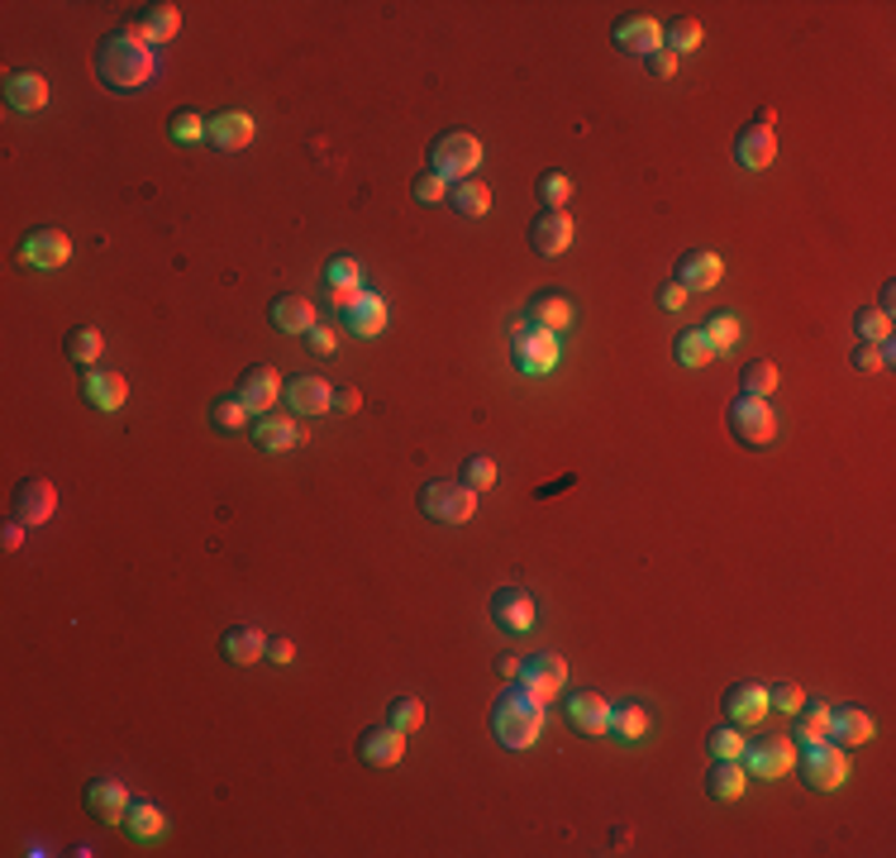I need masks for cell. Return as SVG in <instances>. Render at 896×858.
<instances>
[{
	"mask_svg": "<svg viewBox=\"0 0 896 858\" xmlns=\"http://www.w3.org/2000/svg\"><path fill=\"white\" fill-rule=\"evenodd\" d=\"M153 72H157V58L134 29H115V34L95 43V76L110 91H143L153 82Z\"/></svg>",
	"mask_w": 896,
	"mask_h": 858,
	"instance_id": "cell-1",
	"label": "cell"
},
{
	"mask_svg": "<svg viewBox=\"0 0 896 858\" xmlns=\"http://www.w3.org/2000/svg\"><path fill=\"white\" fill-rule=\"evenodd\" d=\"M491 735L501 739V749H516V754L530 749V744L543 735V702L525 687L501 692L491 706Z\"/></svg>",
	"mask_w": 896,
	"mask_h": 858,
	"instance_id": "cell-2",
	"label": "cell"
},
{
	"mask_svg": "<svg viewBox=\"0 0 896 858\" xmlns=\"http://www.w3.org/2000/svg\"><path fill=\"white\" fill-rule=\"evenodd\" d=\"M796 773L811 791H839L849 783V758L835 739H821V744H802L796 749Z\"/></svg>",
	"mask_w": 896,
	"mask_h": 858,
	"instance_id": "cell-3",
	"label": "cell"
},
{
	"mask_svg": "<svg viewBox=\"0 0 896 858\" xmlns=\"http://www.w3.org/2000/svg\"><path fill=\"white\" fill-rule=\"evenodd\" d=\"M477 163H482V143L462 130H448L429 143V172H439L444 182H468Z\"/></svg>",
	"mask_w": 896,
	"mask_h": 858,
	"instance_id": "cell-4",
	"label": "cell"
},
{
	"mask_svg": "<svg viewBox=\"0 0 896 858\" xmlns=\"http://www.w3.org/2000/svg\"><path fill=\"white\" fill-rule=\"evenodd\" d=\"M420 511L435 524H468L477 515V491L462 482H448V477H435L420 491Z\"/></svg>",
	"mask_w": 896,
	"mask_h": 858,
	"instance_id": "cell-5",
	"label": "cell"
},
{
	"mask_svg": "<svg viewBox=\"0 0 896 858\" xmlns=\"http://www.w3.org/2000/svg\"><path fill=\"white\" fill-rule=\"evenodd\" d=\"M725 425L744 449H763V443L777 439V416H773V406H767V396H740V401L730 406Z\"/></svg>",
	"mask_w": 896,
	"mask_h": 858,
	"instance_id": "cell-6",
	"label": "cell"
},
{
	"mask_svg": "<svg viewBox=\"0 0 896 858\" xmlns=\"http://www.w3.org/2000/svg\"><path fill=\"white\" fill-rule=\"evenodd\" d=\"M773 110H758L754 120L744 124L740 134H734V163L740 167H749V172H763V167H773V157H777V134H773Z\"/></svg>",
	"mask_w": 896,
	"mask_h": 858,
	"instance_id": "cell-7",
	"label": "cell"
},
{
	"mask_svg": "<svg viewBox=\"0 0 896 858\" xmlns=\"http://www.w3.org/2000/svg\"><path fill=\"white\" fill-rule=\"evenodd\" d=\"M14 258H20L24 267H39V273H53V267H62V263L72 258V234L68 229H53V225L29 229L20 238V248H14Z\"/></svg>",
	"mask_w": 896,
	"mask_h": 858,
	"instance_id": "cell-8",
	"label": "cell"
},
{
	"mask_svg": "<svg viewBox=\"0 0 896 858\" xmlns=\"http://www.w3.org/2000/svg\"><path fill=\"white\" fill-rule=\"evenodd\" d=\"M58 511V487L48 482V477H24L20 487H14L10 497V520H20L24 530H34V524H48Z\"/></svg>",
	"mask_w": 896,
	"mask_h": 858,
	"instance_id": "cell-9",
	"label": "cell"
},
{
	"mask_svg": "<svg viewBox=\"0 0 896 858\" xmlns=\"http://www.w3.org/2000/svg\"><path fill=\"white\" fill-rule=\"evenodd\" d=\"M516 368L525 377H549L558 368V339L539 325H516Z\"/></svg>",
	"mask_w": 896,
	"mask_h": 858,
	"instance_id": "cell-10",
	"label": "cell"
},
{
	"mask_svg": "<svg viewBox=\"0 0 896 858\" xmlns=\"http://www.w3.org/2000/svg\"><path fill=\"white\" fill-rule=\"evenodd\" d=\"M516 682H520V687L530 692V696H539L543 706H549V702H558V696H563V682H568V663L558 658V654H530V658L520 663Z\"/></svg>",
	"mask_w": 896,
	"mask_h": 858,
	"instance_id": "cell-11",
	"label": "cell"
},
{
	"mask_svg": "<svg viewBox=\"0 0 896 858\" xmlns=\"http://www.w3.org/2000/svg\"><path fill=\"white\" fill-rule=\"evenodd\" d=\"M744 763H749L744 773L767 777V783H773V777H787L796 768V744L787 735H763L754 744H744Z\"/></svg>",
	"mask_w": 896,
	"mask_h": 858,
	"instance_id": "cell-12",
	"label": "cell"
},
{
	"mask_svg": "<svg viewBox=\"0 0 896 858\" xmlns=\"http://www.w3.org/2000/svg\"><path fill=\"white\" fill-rule=\"evenodd\" d=\"M534 596L525 586H496L491 592V620L501 625L506 634H530L534 630Z\"/></svg>",
	"mask_w": 896,
	"mask_h": 858,
	"instance_id": "cell-13",
	"label": "cell"
},
{
	"mask_svg": "<svg viewBox=\"0 0 896 858\" xmlns=\"http://www.w3.org/2000/svg\"><path fill=\"white\" fill-rule=\"evenodd\" d=\"M82 801H86V816L105 820V825H124V816H130V806H134L124 783H115V777H91Z\"/></svg>",
	"mask_w": 896,
	"mask_h": 858,
	"instance_id": "cell-14",
	"label": "cell"
},
{
	"mask_svg": "<svg viewBox=\"0 0 896 858\" xmlns=\"http://www.w3.org/2000/svg\"><path fill=\"white\" fill-rule=\"evenodd\" d=\"M563 715H568V725L578 729V735H611V702H605L601 692H578V696H568L563 702Z\"/></svg>",
	"mask_w": 896,
	"mask_h": 858,
	"instance_id": "cell-15",
	"label": "cell"
},
{
	"mask_svg": "<svg viewBox=\"0 0 896 858\" xmlns=\"http://www.w3.org/2000/svg\"><path fill=\"white\" fill-rule=\"evenodd\" d=\"M611 39H615L620 53L649 58V53H659V48H663V24L649 20V14H625V20H615Z\"/></svg>",
	"mask_w": 896,
	"mask_h": 858,
	"instance_id": "cell-16",
	"label": "cell"
},
{
	"mask_svg": "<svg viewBox=\"0 0 896 858\" xmlns=\"http://www.w3.org/2000/svg\"><path fill=\"white\" fill-rule=\"evenodd\" d=\"M401 754H406V735L396 725H373L358 735V758L367 768H396Z\"/></svg>",
	"mask_w": 896,
	"mask_h": 858,
	"instance_id": "cell-17",
	"label": "cell"
},
{
	"mask_svg": "<svg viewBox=\"0 0 896 858\" xmlns=\"http://www.w3.org/2000/svg\"><path fill=\"white\" fill-rule=\"evenodd\" d=\"M720 277H725V263H720L711 248H686L678 258V267H672V282L686 286V292H711Z\"/></svg>",
	"mask_w": 896,
	"mask_h": 858,
	"instance_id": "cell-18",
	"label": "cell"
},
{
	"mask_svg": "<svg viewBox=\"0 0 896 858\" xmlns=\"http://www.w3.org/2000/svg\"><path fill=\"white\" fill-rule=\"evenodd\" d=\"M234 396L248 406V416H253V410L263 416V410L282 396V377H277V368H272V362H253V368H244V377H238Z\"/></svg>",
	"mask_w": 896,
	"mask_h": 858,
	"instance_id": "cell-19",
	"label": "cell"
},
{
	"mask_svg": "<svg viewBox=\"0 0 896 858\" xmlns=\"http://www.w3.org/2000/svg\"><path fill=\"white\" fill-rule=\"evenodd\" d=\"M282 396H286V406H292V416H325L334 387L325 377H315V372H301V377L286 381Z\"/></svg>",
	"mask_w": 896,
	"mask_h": 858,
	"instance_id": "cell-20",
	"label": "cell"
},
{
	"mask_svg": "<svg viewBox=\"0 0 896 858\" xmlns=\"http://www.w3.org/2000/svg\"><path fill=\"white\" fill-rule=\"evenodd\" d=\"M530 244L543 258H563L572 248V215L568 211H543L534 225H530Z\"/></svg>",
	"mask_w": 896,
	"mask_h": 858,
	"instance_id": "cell-21",
	"label": "cell"
},
{
	"mask_svg": "<svg viewBox=\"0 0 896 858\" xmlns=\"http://www.w3.org/2000/svg\"><path fill=\"white\" fill-rule=\"evenodd\" d=\"M82 396H86V406L91 410H120L124 401H130V381H124L120 372H110V368H91L86 377H82Z\"/></svg>",
	"mask_w": 896,
	"mask_h": 858,
	"instance_id": "cell-22",
	"label": "cell"
},
{
	"mask_svg": "<svg viewBox=\"0 0 896 858\" xmlns=\"http://www.w3.org/2000/svg\"><path fill=\"white\" fill-rule=\"evenodd\" d=\"M253 134H258V124H253L244 110H224V115H215V120H205V139L215 143V149H224V153H238V149H248L253 143Z\"/></svg>",
	"mask_w": 896,
	"mask_h": 858,
	"instance_id": "cell-23",
	"label": "cell"
},
{
	"mask_svg": "<svg viewBox=\"0 0 896 858\" xmlns=\"http://www.w3.org/2000/svg\"><path fill=\"white\" fill-rule=\"evenodd\" d=\"M873 735H877V721L863 706H829V739H835L839 749L868 744Z\"/></svg>",
	"mask_w": 896,
	"mask_h": 858,
	"instance_id": "cell-24",
	"label": "cell"
},
{
	"mask_svg": "<svg viewBox=\"0 0 896 858\" xmlns=\"http://www.w3.org/2000/svg\"><path fill=\"white\" fill-rule=\"evenodd\" d=\"M267 315H272V325H277L282 334H310V329L319 325V320H315V300L301 296V292H282V296L267 306Z\"/></svg>",
	"mask_w": 896,
	"mask_h": 858,
	"instance_id": "cell-25",
	"label": "cell"
},
{
	"mask_svg": "<svg viewBox=\"0 0 896 858\" xmlns=\"http://www.w3.org/2000/svg\"><path fill=\"white\" fill-rule=\"evenodd\" d=\"M767 711H773L767 706V687H758V682H734V687L725 692L730 725H758Z\"/></svg>",
	"mask_w": 896,
	"mask_h": 858,
	"instance_id": "cell-26",
	"label": "cell"
},
{
	"mask_svg": "<svg viewBox=\"0 0 896 858\" xmlns=\"http://www.w3.org/2000/svg\"><path fill=\"white\" fill-rule=\"evenodd\" d=\"M525 315H530V325L558 334V329H568V325H572L578 306H572V300H568L563 292H534V296H530V306H525Z\"/></svg>",
	"mask_w": 896,
	"mask_h": 858,
	"instance_id": "cell-27",
	"label": "cell"
},
{
	"mask_svg": "<svg viewBox=\"0 0 896 858\" xmlns=\"http://www.w3.org/2000/svg\"><path fill=\"white\" fill-rule=\"evenodd\" d=\"M310 429H301L296 420L286 416H263L258 425H253V443H258L263 453H282V449H296V443H306Z\"/></svg>",
	"mask_w": 896,
	"mask_h": 858,
	"instance_id": "cell-28",
	"label": "cell"
},
{
	"mask_svg": "<svg viewBox=\"0 0 896 858\" xmlns=\"http://www.w3.org/2000/svg\"><path fill=\"white\" fill-rule=\"evenodd\" d=\"M177 29H182V10L167 6V0L163 6H143L134 20V34L143 43H167V39H177Z\"/></svg>",
	"mask_w": 896,
	"mask_h": 858,
	"instance_id": "cell-29",
	"label": "cell"
},
{
	"mask_svg": "<svg viewBox=\"0 0 896 858\" xmlns=\"http://www.w3.org/2000/svg\"><path fill=\"white\" fill-rule=\"evenodd\" d=\"M344 325H348V334H354V339H377V334L387 329V300L363 292L354 306L344 310Z\"/></svg>",
	"mask_w": 896,
	"mask_h": 858,
	"instance_id": "cell-30",
	"label": "cell"
},
{
	"mask_svg": "<svg viewBox=\"0 0 896 858\" xmlns=\"http://www.w3.org/2000/svg\"><path fill=\"white\" fill-rule=\"evenodd\" d=\"M6 105L20 110V115H34L48 105V82L39 72H10L6 76Z\"/></svg>",
	"mask_w": 896,
	"mask_h": 858,
	"instance_id": "cell-31",
	"label": "cell"
},
{
	"mask_svg": "<svg viewBox=\"0 0 896 858\" xmlns=\"http://www.w3.org/2000/svg\"><path fill=\"white\" fill-rule=\"evenodd\" d=\"M220 648H224V658L238 663V667L267 658V640H263V634L253 630V625H230V630L220 634Z\"/></svg>",
	"mask_w": 896,
	"mask_h": 858,
	"instance_id": "cell-32",
	"label": "cell"
},
{
	"mask_svg": "<svg viewBox=\"0 0 896 858\" xmlns=\"http://www.w3.org/2000/svg\"><path fill=\"white\" fill-rule=\"evenodd\" d=\"M363 267H358V258H334L329 267H325V286H329V300L334 306H354V300L363 296Z\"/></svg>",
	"mask_w": 896,
	"mask_h": 858,
	"instance_id": "cell-33",
	"label": "cell"
},
{
	"mask_svg": "<svg viewBox=\"0 0 896 858\" xmlns=\"http://www.w3.org/2000/svg\"><path fill=\"white\" fill-rule=\"evenodd\" d=\"M744 783H749V773L740 768V758H715L711 773H706V791L715 801H740Z\"/></svg>",
	"mask_w": 896,
	"mask_h": 858,
	"instance_id": "cell-34",
	"label": "cell"
},
{
	"mask_svg": "<svg viewBox=\"0 0 896 858\" xmlns=\"http://www.w3.org/2000/svg\"><path fill=\"white\" fill-rule=\"evenodd\" d=\"M448 205H454L458 215L477 219V215H487V211H491V186H487V182H477V177L454 182V186H448Z\"/></svg>",
	"mask_w": 896,
	"mask_h": 858,
	"instance_id": "cell-35",
	"label": "cell"
},
{
	"mask_svg": "<svg viewBox=\"0 0 896 858\" xmlns=\"http://www.w3.org/2000/svg\"><path fill=\"white\" fill-rule=\"evenodd\" d=\"M821 739H829V706L825 702H802V711H796L792 744L802 749V744H821Z\"/></svg>",
	"mask_w": 896,
	"mask_h": 858,
	"instance_id": "cell-36",
	"label": "cell"
},
{
	"mask_svg": "<svg viewBox=\"0 0 896 858\" xmlns=\"http://www.w3.org/2000/svg\"><path fill=\"white\" fill-rule=\"evenodd\" d=\"M124 830H130V839H139V845H143V839H157V835L167 830V816L153 801H134L130 816H124Z\"/></svg>",
	"mask_w": 896,
	"mask_h": 858,
	"instance_id": "cell-37",
	"label": "cell"
},
{
	"mask_svg": "<svg viewBox=\"0 0 896 858\" xmlns=\"http://www.w3.org/2000/svg\"><path fill=\"white\" fill-rule=\"evenodd\" d=\"M672 358H678L682 368H706V362L715 358V348H711V339L701 329H682L678 339H672Z\"/></svg>",
	"mask_w": 896,
	"mask_h": 858,
	"instance_id": "cell-38",
	"label": "cell"
},
{
	"mask_svg": "<svg viewBox=\"0 0 896 858\" xmlns=\"http://www.w3.org/2000/svg\"><path fill=\"white\" fill-rule=\"evenodd\" d=\"M101 348H105V339H101V329H91V325H77V329H68V339H62V354L72 362H82V368H91V362L101 358Z\"/></svg>",
	"mask_w": 896,
	"mask_h": 858,
	"instance_id": "cell-39",
	"label": "cell"
},
{
	"mask_svg": "<svg viewBox=\"0 0 896 858\" xmlns=\"http://www.w3.org/2000/svg\"><path fill=\"white\" fill-rule=\"evenodd\" d=\"M611 735H615V739H625V744L644 739V735H649V711L639 706V702L611 706Z\"/></svg>",
	"mask_w": 896,
	"mask_h": 858,
	"instance_id": "cell-40",
	"label": "cell"
},
{
	"mask_svg": "<svg viewBox=\"0 0 896 858\" xmlns=\"http://www.w3.org/2000/svg\"><path fill=\"white\" fill-rule=\"evenodd\" d=\"M740 391L744 396H767L777 391V362L773 358H749L740 368Z\"/></svg>",
	"mask_w": 896,
	"mask_h": 858,
	"instance_id": "cell-41",
	"label": "cell"
},
{
	"mask_svg": "<svg viewBox=\"0 0 896 858\" xmlns=\"http://www.w3.org/2000/svg\"><path fill=\"white\" fill-rule=\"evenodd\" d=\"M387 725H396L401 735H415V729L425 725V702L420 696H396V702L387 706Z\"/></svg>",
	"mask_w": 896,
	"mask_h": 858,
	"instance_id": "cell-42",
	"label": "cell"
},
{
	"mask_svg": "<svg viewBox=\"0 0 896 858\" xmlns=\"http://www.w3.org/2000/svg\"><path fill=\"white\" fill-rule=\"evenodd\" d=\"M692 48H701V24L696 20H672L663 29V53L682 58V53H692Z\"/></svg>",
	"mask_w": 896,
	"mask_h": 858,
	"instance_id": "cell-43",
	"label": "cell"
},
{
	"mask_svg": "<svg viewBox=\"0 0 896 858\" xmlns=\"http://www.w3.org/2000/svg\"><path fill=\"white\" fill-rule=\"evenodd\" d=\"M711 339V348L720 354V348H730V344H740V315L734 310H715L711 320H706V329H701Z\"/></svg>",
	"mask_w": 896,
	"mask_h": 858,
	"instance_id": "cell-44",
	"label": "cell"
},
{
	"mask_svg": "<svg viewBox=\"0 0 896 858\" xmlns=\"http://www.w3.org/2000/svg\"><path fill=\"white\" fill-rule=\"evenodd\" d=\"M539 201H543V211H568L572 177H563V172H543L539 177Z\"/></svg>",
	"mask_w": 896,
	"mask_h": 858,
	"instance_id": "cell-45",
	"label": "cell"
},
{
	"mask_svg": "<svg viewBox=\"0 0 896 858\" xmlns=\"http://www.w3.org/2000/svg\"><path fill=\"white\" fill-rule=\"evenodd\" d=\"M854 329L863 344H892V315H883V310H858Z\"/></svg>",
	"mask_w": 896,
	"mask_h": 858,
	"instance_id": "cell-46",
	"label": "cell"
},
{
	"mask_svg": "<svg viewBox=\"0 0 896 858\" xmlns=\"http://www.w3.org/2000/svg\"><path fill=\"white\" fill-rule=\"evenodd\" d=\"M706 749H711V758H744V735L734 725H715Z\"/></svg>",
	"mask_w": 896,
	"mask_h": 858,
	"instance_id": "cell-47",
	"label": "cell"
},
{
	"mask_svg": "<svg viewBox=\"0 0 896 858\" xmlns=\"http://www.w3.org/2000/svg\"><path fill=\"white\" fill-rule=\"evenodd\" d=\"M167 134H172V143H196V139H205V120L196 110H177V115L167 120Z\"/></svg>",
	"mask_w": 896,
	"mask_h": 858,
	"instance_id": "cell-48",
	"label": "cell"
},
{
	"mask_svg": "<svg viewBox=\"0 0 896 858\" xmlns=\"http://www.w3.org/2000/svg\"><path fill=\"white\" fill-rule=\"evenodd\" d=\"M211 420H215V429H244L248 425V406L238 401V396H224V401L211 406Z\"/></svg>",
	"mask_w": 896,
	"mask_h": 858,
	"instance_id": "cell-49",
	"label": "cell"
},
{
	"mask_svg": "<svg viewBox=\"0 0 896 858\" xmlns=\"http://www.w3.org/2000/svg\"><path fill=\"white\" fill-rule=\"evenodd\" d=\"M410 191H415V201L420 205H444L448 201V182L439 177V172H420V177L410 182Z\"/></svg>",
	"mask_w": 896,
	"mask_h": 858,
	"instance_id": "cell-50",
	"label": "cell"
},
{
	"mask_svg": "<svg viewBox=\"0 0 896 858\" xmlns=\"http://www.w3.org/2000/svg\"><path fill=\"white\" fill-rule=\"evenodd\" d=\"M458 482H462V487H472V491H487V487L496 482V463L477 453V458H468V463H462V477H458Z\"/></svg>",
	"mask_w": 896,
	"mask_h": 858,
	"instance_id": "cell-51",
	"label": "cell"
},
{
	"mask_svg": "<svg viewBox=\"0 0 896 858\" xmlns=\"http://www.w3.org/2000/svg\"><path fill=\"white\" fill-rule=\"evenodd\" d=\"M802 702H806V692L796 687V682H777V687H767V706H773V711L796 715V711H802Z\"/></svg>",
	"mask_w": 896,
	"mask_h": 858,
	"instance_id": "cell-52",
	"label": "cell"
},
{
	"mask_svg": "<svg viewBox=\"0 0 896 858\" xmlns=\"http://www.w3.org/2000/svg\"><path fill=\"white\" fill-rule=\"evenodd\" d=\"M887 362H892V344H858V354H854L858 372H877V368H887Z\"/></svg>",
	"mask_w": 896,
	"mask_h": 858,
	"instance_id": "cell-53",
	"label": "cell"
},
{
	"mask_svg": "<svg viewBox=\"0 0 896 858\" xmlns=\"http://www.w3.org/2000/svg\"><path fill=\"white\" fill-rule=\"evenodd\" d=\"M358 406H363L358 387H334V396H329V410H339V416H358Z\"/></svg>",
	"mask_w": 896,
	"mask_h": 858,
	"instance_id": "cell-54",
	"label": "cell"
},
{
	"mask_svg": "<svg viewBox=\"0 0 896 858\" xmlns=\"http://www.w3.org/2000/svg\"><path fill=\"white\" fill-rule=\"evenodd\" d=\"M306 344H310L315 358H334V354H339V348H334V334H329L325 325H315V329L306 334Z\"/></svg>",
	"mask_w": 896,
	"mask_h": 858,
	"instance_id": "cell-55",
	"label": "cell"
},
{
	"mask_svg": "<svg viewBox=\"0 0 896 858\" xmlns=\"http://www.w3.org/2000/svg\"><path fill=\"white\" fill-rule=\"evenodd\" d=\"M644 68H649V76H659V82H668V76L678 72V58L663 53V48H659V53H649V58H644Z\"/></svg>",
	"mask_w": 896,
	"mask_h": 858,
	"instance_id": "cell-56",
	"label": "cell"
},
{
	"mask_svg": "<svg viewBox=\"0 0 896 858\" xmlns=\"http://www.w3.org/2000/svg\"><path fill=\"white\" fill-rule=\"evenodd\" d=\"M296 658V644L286 640V634H277V640H267V663H277V667H286Z\"/></svg>",
	"mask_w": 896,
	"mask_h": 858,
	"instance_id": "cell-57",
	"label": "cell"
},
{
	"mask_svg": "<svg viewBox=\"0 0 896 858\" xmlns=\"http://www.w3.org/2000/svg\"><path fill=\"white\" fill-rule=\"evenodd\" d=\"M659 306H663V310H682V306H686V286L663 282V286H659Z\"/></svg>",
	"mask_w": 896,
	"mask_h": 858,
	"instance_id": "cell-58",
	"label": "cell"
},
{
	"mask_svg": "<svg viewBox=\"0 0 896 858\" xmlns=\"http://www.w3.org/2000/svg\"><path fill=\"white\" fill-rule=\"evenodd\" d=\"M0 544H6V549H20V544H24V524H20V520H10L6 530H0Z\"/></svg>",
	"mask_w": 896,
	"mask_h": 858,
	"instance_id": "cell-59",
	"label": "cell"
},
{
	"mask_svg": "<svg viewBox=\"0 0 896 858\" xmlns=\"http://www.w3.org/2000/svg\"><path fill=\"white\" fill-rule=\"evenodd\" d=\"M496 673H501V677H516V673H520V658H516V654H501V658H496Z\"/></svg>",
	"mask_w": 896,
	"mask_h": 858,
	"instance_id": "cell-60",
	"label": "cell"
}]
</instances>
